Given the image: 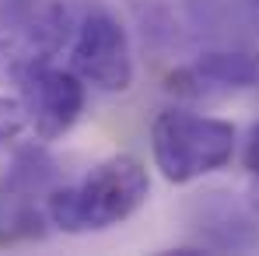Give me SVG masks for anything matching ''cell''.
Segmentation results:
<instances>
[{
    "label": "cell",
    "mask_w": 259,
    "mask_h": 256,
    "mask_svg": "<svg viewBox=\"0 0 259 256\" xmlns=\"http://www.w3.org/2000/svg\"><path fill=\"white\" fill-rule=\"evenodd\" d=\"M147 193H151V179L144 162L133 155H112L98 162L81 182L53 186L46 193V217L49 225L70 235L105 232L133 217L144 207Z\"/></svg>",
    "instance_id": "cell-1"
},
{
    "label": "cell",
    "mask_w": 259,
    "mask_h": 256,
    "mask_svg": "<svg viewBox=\"0 0 259 256\" xmlns=\"http://www.w3.org/2000/svg\"><path fill=\"white\" fill-rule=\"evenodd\" d=\"M77 11L67 0H4L0 4V85H21L49 67L70 43Z\"/></svg>",
    "instance_id": "cell-2"
},
{
    "label": "cell",
    "mask_w": 259,
    "mask_h": 256,
    "mask_svg": "<svg viewBox=\"0 0 259 256\" xmlns=\"http://www.w3.org/2000/svg\"><path fill=\"white\" fill-rule=\"evenodd\" d=\"M151 151L158 172L182 186L200 175L224 169L235 155V127L217 116H200L186 109L158 113L151 127Z\"/></svg>",
    "instance_id": "cell-3"
},
{
    "label": "cell",
    "mask_w": 259,
    "mask_h": 256,
    "mask_svg": "<svg viewBox=\"0 0 259 256\" xmlns=\"http://www.w3.org/2000/svg\"><path fill=\"white\" fill-rule=\"evenodd\" d=\"M70 70L98 91H126L133 85V46L126 25L109 7L77 14L70 35Z\"/></svg>",
    "instance_id": "cell-4"
},
{
    "label": "cell",
    "mask_w": 259,
    "mask_h": 256,
    "mask_svg": "<svg viewBox=\"0 0 259 256\" xmlns=\"http://www.w3.org/2000/svg\"><path fill=\"white\" fill-rule=\"evenodd\" d=\"M56 186V162L42 148H21L0 179V246L46 239V207L39 197Z\"/></svg>",
    "instance_id": "cell-5"
},
{
    "label": "cell",
    "mask_w": 259,
    "mask_h": 256,
    "mask_svg": "<svg viewBox=\"0 0 259 256\" xmlns=\"http://www.w3.org/2000/svg\"><path fill=\"white\" fill-rule=\"evenodd\" d=\"M18 88H21L18 102L25 109V123L46 144L70 133L84 113V81L74 70H60L49 63L42 70H35L32 78H25Z\"/></svg>",
    "instance_id": "cell-6"
},
{
    "label": "cell",
    "mask_w": 259,
    "mask_h": 256,
    "mask_svg": "<svg viewBox=\"0 0 259 256\" xmlns=\"http://www.w3.org/2000/svg\"><path fill=\"white\" fill-rule=\"evenodd\" d=\"M189 217L200 235V253L203 249H217V253L259 249V207L252 200H242L224 190L196 193L189 204Z\"/></svg>",
    "instance_id": "cell-7"
},
{
    "label": "cell",
    "mask_w": 259,
    "mask_h": 256,
    "mask_svg": "<svg viewBox=\"0 0 259 256\" xmlns=\"http://www.w3.org/2000/svg\"><path fill=\"white\" fill-rule=\"evenodd\" d=\"M193 78L221 88H259V49H207L196 56Z\"/></svg>",
    "instance_id": "cell-8"
},
{
    "label": "cell",
    "mask_w": 259,
    "mask_h": 256,
    "mask_svg": "<svg viewBox=\"0 0 259 256\" xmlns=\"http://www.w3.org/2000/svg\"><path fill=\"white\" fill-rule=\"evenodd\" d=\"M21 130H25V109H21V102L0 95V148L11 144Z\"/></svg>",
    "instance_id": "cell-9"
},
{
    "label": "cell",
    "mask_w": 259,
    "mask_h": 256,
    "mask_svg": "<svg viewBox=\"0 0 259 256\" xmlns=\"http://www.w3.org/2000/svg\"><path fill=\"white\" fill-rule=\"evenodd\" d=\"M242 165L259 175V123L249 127V137H245V148H242Z\"/></svg>",
    "instance_id": "cell-10"
},
{
    "label": "cell",
    "mask_w": 259,
    "mask_h": 256,
    "mask_svg": "<svg viewBox=\"0 0 259 256\" xmlns=\"http://www.w3.org/2000/svg\"><path fill=\"white\" fill-rule=\"evenodd\" d=\"M252 204H256V207H259V190H256V193H252Z\"/></svg>",
    "instance_id": "cell-11"
}]
</instances>
